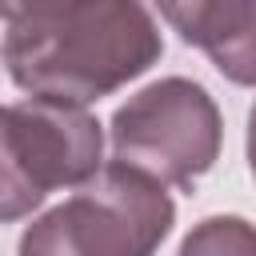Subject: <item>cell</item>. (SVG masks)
I'll list each match as a JSON object with an SVG mask.
<instances>
[{"label":"cell","mask_w":256,"mask_h":256,"mask_svg":"<svg viewBox=\"0 0 256 256\" xmlns=\"http://www.w3.org/2000/svg\"><path fill=\"white\" fill-rule=\"evenodd\" d=\"M160 52L164 36L144 0H76L16 20L4 36V64L20 92L80 108L144 76Z\"/></svg>","instance_id":"1"},{"label":"cell","mask_w":256,"mask_h":256,"mask_svg":"<svg viewBox=\"0 0 256 256\" xmlns=\"http://www.w3.org/2000/svg\"><path fill=\"white\" fill-rule=\"evenodd\" d=\"M172 220L176 204L164 184L112 160L24 228L20 256H152Z\"/></svg>","instance_id":"2"},{"label":"cell","mask_w":256,"mask_h":256,"mask_svg":"<svg viewBox=\"0 0 256 256\" xmlns=\"http://www.w3.org/2000/svg\"><path fill=\"white\" fill-rule=\"evenodd\" d=\"M104 132L80 104L28 96L0 104V224L36 212L48 192L80 188L104 160Z\"/></svg>","instance_id":"3"},{"label":"cell","mask_w":256,"mask_h":256,"mask_svg":"<svg viewBox=\"0 0 256 256\" xmlns=\"http://www.w3.org/2000/svg\"><path fill=\"white\" fill-rule=\"evenodd\" d=\"M108 132L116 160L180 192L196 188V180L216 164L224 140L216 100L188 76H164L128 96Z\"/></svg>","instance_id":"4"},{"label":"cell","mask_w":256,"mask_h":256,"mask_svg":"<svg viewBox=\"0 0 256 256\" xmlns=\"http://www.w3.org/2000/svg\"><path fill=\"white\" fill-rule=\"evenodd\" d=\"M160 12L224 80L256 88V0H168Z\"/></svg>","instance_id":"5"},{"label":"cell","mask_w":256,"mask_h":256,"mask_svg":"<svg viewBox=\"0 0 256 256\" xmlns=\"http://www.w3.org/2000/svg\"><path fill=\"white\" fill-rule=\"evenodd\" d=\"M176 256H256V224L244 216H204Z\"/></svg>","instance_id":"6"},{"label":"cell","mask_w":256,"mask_h":256,"mask_svg":"<svg viewBox=\"0 0 256 256\" xmlns=\"http://www.w3.org/2000/svg\"><path fill=\"white\" fill-rule=\"evenodd\" d=\"M64 4H76V0H0V16L8 24L16 20H28V16H44V12H56Z\"/></svg>","instance_id":"7"},{"label":"cell","mask_w":256,"mask_h":256,"mask_svg":"<svg viewBox=\"0 0 256 256\" xmlns=\"http://www.w3.org/2000/svg\"><path fill=\"white\" fill-rule=\"evenodd\" d=\"M248 168H252V176H256V104H252V112H248Z\"/></svg>","instance_id":"8"},{"label":"cell","mask_w":256,"mask_h":256,"mask_svg":"<svg viewBox=\"0 0 256 256\" xmlns=\"http://www.w3.org/2000/svg\"><path fill=\"white\" fill-rule=\"evenodd\" d=\"M160 4H168V0H156V8H160Z\"/></svg>","instance_id":"9"}]
</instances>
